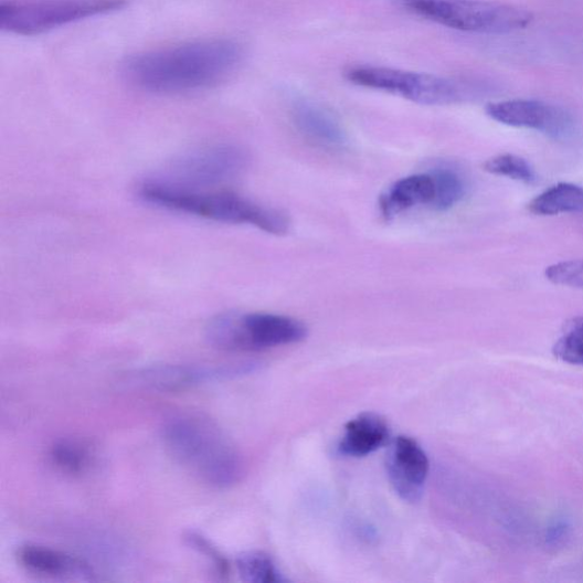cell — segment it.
Here are the masks:
<instances>
[{"label": "cell", "instance_id": "8", "mask_svg": "<svg viewBox=\"0 0 583 583\" xmlns=\"http://www.w3.org/2000/svg\"><path fill=\"white\" fill-rule=\"evenodd\" d=\"M248 162L240 146L211 145L180 156L148 180L177 190L205 191L235 179Z\"/></svg>", "mask_w": 583, "mask_h": 583}, {"label": "cell", "instance_id": "9", "mask_svg": "<svg viewBox=\"0 0 583 583\" xmlns=\"http://www.w3.org/2000/svg\"><path fill=\"white\" fill-rule=\"evenodd\" d=\"M488 117L509 127L540 131L554 139L568 138L574 131L573 117L566 109L536 99H508L490 103Z\"/></svg>", "mask_w": 583, "mask_h": 583}, {"label": "cell", "instance_id": "22", "mask_svg": "<svg viewBox=\"0 0 583 583\" xmlns=\"http://www.w3.org/2000/svg\"><path fill=\"white\" fill-rule=\"evenodd\" d=\"M186 541L192 550L202 554L212 565L218 576H226L230 572V564L225 556L204 536L197 531H189Z\"/></svg>", "mask_w": 583, "mask_h": 583}, {"label": "cell", "instance_id": "10", "mask_svg": "<svg viewBox=\"0 0 583 583\" xmlns=\"http://www.w3.org/2000/svg\"><path fill=\"white\" fill-rule=\"evenodd\" d=\"M258 363L225 364V367H192V364H161L138 372V384L159 391H181L210 382L224 381L257 371Z\"/></svg>", "mask_w": 583, "mask_h": 583}, {"label": "cell", "instance_id": "12", "mask_svg": "<svg viewBox=\"0 0 583 583\" xmlns=\"http://www.w3.org/2000/svg\"><path fill=\"white\" fill-rule=\"evenodd\" d=\"M292 120L298 131L318 148L342 151L348 136L340 121L322 106L310 100H298L292 106Z\"/></svg>", "mask_w": 583, "mask_h": 583}, {"label": "cell", "instance_id": "15", "mask_svg": "<svg viewBox=\"0 0 583 583\" xmlns=\"http://www.w3.org/2000/svg\"><path fill=\"white\" fill-rule=\"evenodd\" d=\"M344 428L339 453L348 457L369 456L383 447L390 436L386 421L375 413H362Z\"/></svg>", "mask_w": 583, "mask_h": 583}, {"label": "cell", "instance_id": "3", "mask_svg": "<svg viewBox=\"0 0 583 583\" xmlns=\"http://www.w3.org/2000/svg\"><path fill=\"white\" fill-rule=\"evenodd\" d=\"M138 195L155 206L218 223L250 225L277 236L287 234L289 230V219L284 212L233 192L177 190L146 179L139 186Z\"/></svg>", "mask_w": 583, "mask_h": 583}, {"label": "cell", "instance_id": "16", "mask_svg": "<svg viewBox=\"0 0 583 583\" xmlns=\"http://www.w3.org/2000/svg\"><path fill=\"white\" fill-rule=\"evenodd\" d=\"M529 210L537 215L582 213L583 189L570 182H559L536 197L529 203Z\"/></svg>", "mask_w": 583, "mask_h": 583}, {"label": "cell", "instance_id": "19", "mask_svg": "<svg viewBox=\"0 0 583 583\" xmlns=\"http://www.w3.org/2000/svg\"><path fill=\"white\" fill-rule=\"evenodd\" d=\"M433 176L435 199L432 210L444 212L453 209L466 194L464 179L451 169H437L433 171Z\"/></svg>", "mask_w": 583, "mask_h": 583}, {"label": "cell", "instance_id": "23", "mask_svg": "<svg viewBox=\"0 0 583 583\" xmlns=\"http://www.w3.org/2000/svg\"><path fill=\"white\" fill-rule=\"evenodd\" d=\"M551 283L573 288H583V261L562 262L544 272Z\"/></svg>", "mask_w": 583, "mask_h": 583}, {"label": "cell", "instance_id": "17", "mask_svg": "<svg viewBox=\"0 0 583 583\" xmlns=\"http://www.w3.org/2000/svg\"><path fill=\"white\" fill-rule=\"evenodd\" d=\"M52 465L67 476H82L92 465L93 453L85 443L76 439H62L50 449Z\"/></svg>", "mask_w": 583, "mask_h": 583}, {"label": "cell", "instance_id": "4", "mask_svg": "<svg viewBox=\"0 0 583 583\" xmlns=\"http://www.w3.org/2000/svg\"><path fill=\"white\" fill-rule=\"evenodd\" d=\"M350 83L385 92L423 105H449L490 95L494 86L485 82L453 81L430 73L384 66H356L347 72Z\"/></svg>", "mask_w": 583, "mask_h": 583}, {"label": "cell", "instance_id": "7", "mask_svg": "<svg viewBox=\"0 0 583 583\" xmlns=\"http://www.w3.org/2000/svg\"><path fill=\"white\" fill-rule=\"evenodd\" d=\"M127 0H3L0 29L36 35L99 15L120 11Z\"/></svg>", "mask_w": 583, "mask_h": 583}, {"label": "cell", "instance_id": "18", "mask_svg": "<svg viewBox=\"0 0 583 583\" xmlns=\"http://www.w3.org/2000/svg\"><path fill=\"white\" fill-rule=\"evenodd\" d=\"M237 571L244 582L282 583L286 579L275 562L263 552H248L237 559Z\"/></svg>", "mask_w": 583, "mask_h": 583}, {"label": "cell", "instance_id": "21", "mask_svg": "<svg viewBox=\"0 0 583 583\" xmlns=\"http://www.w3.org/2000/svg\"><path fill=\"white\" fill-rule=\"evenodd\" d=\"M484 169L495 176L506 177L532 184L537 177L530 163L515 155H499L486 161Z\"/></svg>", "mask_w": 583, "mask_h": 583}, {"label": "cell", "instance_id": "2", "mask_svg": "<svg viewBox=\"0 0 583 583\" xmlns=\"http://www.w3.org/2000/svg\"><path fill=\"white\" fill-rule=\"evenodd\" d=\"M161 441L176 463L203 484L226 489L245 473L243 457L226 433L198 413H177L161 426Z\"/></svg>", "mask_w": 583, "mask_h": 583}, {"label": "cell", "instance_id": "24", "mask_svg": "<svg viewBox=\"0 0 583 583\" xmlns=\"http://www.w3.org/2000/svg\"><path fill=\"white\" fill-rule=\"evenodd\" d=\"M570 523L564 521V519H559L549 528V530H547V542L552 545H559L565 541L570 534Z\"/></svg>", "mask_w": 583, "mask_h": 583}, {"label": "cell", "instance_id": "20", "mask_svg": "<svg viewBox=\"0 0 583 583\" xmlns=\"http://www.w3.org/2000/svg\"><path fill=\"white\" fill-rule=\"evenodd\" d=\"M553 353L563 362L583 367V317L568 322L553 347Z\"/></svg>", "mask_w": 583, "mask_h": 583}, {"label": "cell", "instance_id": "5", "mask_svg": "<svg viewBox=\"0 0 583 583\" xmlns=\"http://www.w3.org/2000/svg\"><path fill=\"white\" fill-rule=\"evenodd\" d=\"M410 12L437 24L474 33L506 34L527 29L531 12L488 0H396Z\"/></svg>", "mask_w": 583, "mask_h": 583}, {"label": "cell", "instance_id": "14", "mask_svg": "<svg viewBox=\"0 0 583 583\" xmlns=\"http://www.w3.org/2000/svg\"><path fill=\"white\" fill-rule=\"evenodd\" d=\"M434 199L433 172L416 173L395 181L382 194L380 210L389 219L418 205H427L432 209Z\"/></svg>", "mask_w": 583, "mask_h": 583}, {"label": "cell", "instance_id": "1", "mask_svg": "<svg viewBox=\"0 0 583 583\" xmlns=\"http://www.w3.org/2000/svg\"><path fill=\"white\" fill-rule=\"evenodd\" d=\"M232 41L211 40L138 54L125 64L130 84L155 94L191 93L225 82L242 62Z\"/></svg>", "mask_w": 583, "mask_h": 583}, {"label": "cell", "instance_id": "11", "mask_svg": "<svg viewBox=\"0 0 583 583\" xmlns=\"http://www.w3.org/2000/svg\"><path fill=\"white\" fill-rule=\"evenodd\" d=\"M386 470L389 481L401 499L413 504L421 500L430 462L423 448L412 437H396L388 454Z\"/></svg>", "mask_w": 583, "mask_h": 583}, {"label": "cell", "instance_id": "13", "mask_svg": "<svg viewBox=\"0 0 583 583\" xmlns=\"http://www.w3.org/2000/svg\"><path fill=\"white\" fill-rule=\"evenodd\" d=\"M19 563L29 572L85 581L95 579L94 569L85 560L51 549V547L28 543L18 551Z\"/></svg>", "mask_w": 583, "mask_h": 583}, {"label": "cell", "instance_id": "6", "mask_svg": "<svg viewBox=\"0 0 583 583\" xmlns=\"http://www.w3.org/2000/svg\"><path fill=\"white\" fill-rule=\"evenodd\" d=\"M307 335L304 322L266 312L221 315L205 332L209 344L223 351H263L301 342Z\"/></svg>", "mask_w": 583, "mask_h": 583}]
</instances>
